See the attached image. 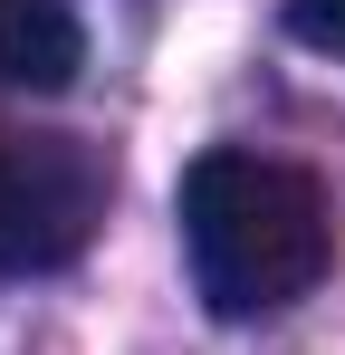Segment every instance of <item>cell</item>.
I'll use <instances>...</instances> for the list:
<instances>
[{"label": "cell", "instance_id": "6da1fadb", "mask_svg": "<svg viewBox=\"0 0 345 355\" xmlns=\"http://www.w3.org/2000/svg\"><path fill=\"white\" fill-rule=\"evenodd\" d=\"M326 250H336L326 192L297 164L221 144L182 173V259L211 317H269L288 297H307Z\"/></svg>", "mask_w": 345, "mask_h": 355}, {"label": "cell", "instance_id": "7a4b0ae2", "mask_svg": "<svg viewBox=\"0 0 345 355\" xmlns=\"http://www.w3.org/2000/svg\"><path fill=\"white\" fill-rule=\"evenodd\" d=\"M106 154L77 135H0V279L67 269L106 221Z\"/></svg>", "mask_w": 345, "mask_h": 355}, {"label": "cell", "instance_id": "3957f363", "mask_svg": "<svg viewBox=\"0 0 345 355\" xmlns=\"http://www.w3.org/2000/svg\"><path fill=\"white\" fill-rule=\"evenodd\" d=\"M87 67L77 0H0V96H57Z\"/></svg>", "mask_w": 345, "mask_h": 355}, {"label": "cell", "instance_id": "277c9868", "mask_svg": "<svg viewBox=\"0 0 345 355\" xmlns=\"http://www.w3.org/2000/svg\"><path fill=\"white\" fill-rule=\"evenodd\" d=\"M288 39L345 67V0H288Z\"/></svg>", "mask_w": 345, "mask_h": 355}]
</instances>
